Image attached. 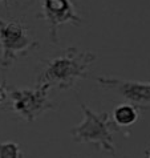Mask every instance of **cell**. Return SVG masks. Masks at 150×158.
<instances>
[{
	"label": "cell",
	"instance_id": "52a82bcc",
	"mask_svg": "<svg viewBox=\"0 0 150 158\" xmlns=\"http://www.w3.org/2000/svg\"><path fill=\"white\" fill-rule=\"evenodd\" d=\"M112 118L120 128H129L133 124H135L140 118V109H137L134 105L129 102L121 104L116 106L113 110Z\"/></svg>",
	"mask_w": 150,
	"mask_h": 158
},
{
	"label": "cell",
	"instance_id": "8fae6325",
	"mask_svg": "<svg viewBox=\"0 0 150 158\" xmlns=\"http://www.w3.org/2000/svg\"><path fill=\"white\" fill-rule=\"evenodd\" d=\"M145 154H146V157H145V158H150V150H146V152H145Z\"/></svg>",
	"mask_w": 150,
	"mask_h": 158
},
{
	"label": "cell",
	"instance_id": "6da1fadb",
	"mask_svg": "<svg viewBox=\"0 0 150 158\" xmlns=\"http://www.w3.org/2000/svg\"><path fill=\"white\" fill-rule=\"evenodd\" d=\"M97 60L92 51H81L69 47L51 59L41 61L43 68L37 76L36 85L49 84L61 90L70 89L77 80L86 78L88 69Z\"/></svg>",
	"mask_w": 150,
	"mask_h": 158
},
{
	"label": "cell",
	"instance_id": "9c48e42d",
	"mask_svg": "<svg viewBox=\"0 0 150 158\" xmlns=\"http://www.w3.org/2000/svg\"><path fill=\"white\" fill-rule=\"evenodd\" d=\"M7 98H8V88L3 82V84H0V105L6 104Z\"/></svg>",
	"mask_w": 150,
	"mask_h": 158
},
{
	"label": "cell",
	"instance_id": "3957f363",
	"mask_svg": "<svg viewBox=\"0 0 150 158\" xmlns=\"http://www.w3.org/2000/svg\"><path fill=\"white\" fill-rule=\"evenodd\" d=\"M39 48L31 29L17 19H0V69L8 71L16 60Z\"/></svg>",
	"mask_w": 150,
	"mask_h": 158
},
{
	"label": "cell",
	"instance_id": "30bf717a",
	"mask_svg": "<svg viewBox=\"0 0 150 158\" xmlns=\"http://www.w3.org/2000/svg\"><path fill=\"white\" fill-rule=\"evenodd\" d=\"M12 2H27V4L29 6L31 3H33V0H0V3H4V6H6V10H10V3H12Z\"/></svg>",
	"mask_w": 150,
	"mask_h": 158
},
{
	"label": "cell",
	"instance_id": "5b68a950",
	"mask_svg": "<svg viewBox=\"0 0 150 158\" xmlns=\"http://www.w3.org/2000/svg\"><path fill=\"white\" fill-rule=\"evenodd\" d=\"M43 20L48 25L49 39L53 44H59V29L63 24H72L80 27L82 24L81 16L77 14L72 0H41Z\"/></svg>",
	"mask_w": 150,
	"mask_h": 158
},
{
	"label": "cell",
	"instance_id": "8992f818",
	"mask_svg": "<svg viewBox=\"0 0 150 158\" xmlns=\"http://www.w3.org/2000/svg\"><path fill=\"white\" fill-rule=\"evenodd\" d=\"M96 81L108 90L120 94L137 109H150V82H138L112 77H97Z\"/></svg>",
	"mask_w": 150,
	"mask_h": 158
},
{
	"label": "cell",
	"instance_id": "ba28073f",
	"mask_svg": "<svg viewBox=\"0 0 150 158\" xmlns=\"http://www.w3.org/2000/svg\"><path fill=\"white\" fill-rule=\"evenodd\" d=\"M0 158H23V152L14 141L0 142Z\"/></svg>",
	"mask_w": 150,
	"mask_h": 158
},
{
	"label": "cell",
	"instance_id": "277c9868",
	"mask_svg": "<svg viewBox=\"0 0 150 158\" xmlns=\"http://www.w3.org/2000/svg\"><path fill=\"white\" fill-rule=\"evenodd\" d=\"M51 89L49 84L36 85L35 89H8V98L4 105L10 106V110L21 120L32 122L43 113L55 109V104L48 96Z\"/></svg>",
	"mask_w": 150,
	"mask_h": 158
},
{
	"label": "cell",
	"instance_id": "7a4b0ae2",
	"mask_svg": "<svg viewBox=\"0 0 150 158\" xmlns=\"http://www.w3.org/2000/svg\"><path fill=\"white\" fill-rule=\"evenodd\" d=\"M82 121L70 129V137L78 143H94L101 150L117 158L113 134L120 131V126L113 121L108 112L96 113L85 104H80Z\"/></svg>",
	"mask_w": 150,
	"mask_h": 158
}]
</instances>
